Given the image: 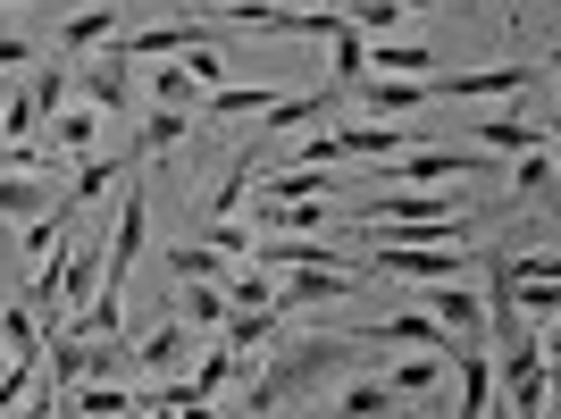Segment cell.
<instances>
[{"instance_id": "cell-19", "label": "cell", "mask_w": 561, "mask_h": 419, "mask_svg": "<svg viewBox=\"0 0 561 419\" xmlns=\"http://www.w3.org/2000/svg\"><path fill=\"white\" fill-rule=\"evenodd\" d=\"M478 411H494V361L478 352V336L461 344V419H478Z\"/></svg>"}, {"instance_id": "cell-25", "label": "cell", "mask_w": 561, "mask_h": 419, "mask_svg": "<svg viewBox=\"0 0 561 419\" xmlns=\"http://www.w3.org/2000/svg\"><path fill=\"white\" fill-rule=\"evenodd\" d=\"M369 68L377 76H436V50H420V43H377Z\"/></svg>"}, {"instance_id": "cell-32", "label": "cell", "mask_w": 561, "mask_h": 419, "mask_svg": "<svg viewBox=\"0 0 561 419\" xmlns=\"http://www.w3.org/2000/svg\"><path fill=\"white\" fill-rule=\"evenodd\" d=\"M227 303H252V310H268V269H227Z\"/></svg>"}, {"instance_id": "cell-35", "label": "cell", "mask_w": 561, "mask_h": 419, "mask_svg": "<svg viewBox=\"0 0 561 419\" xmlns=\"http://www.w3.org/2000/svg\"><path fill=\"white\" fill-rule=\"evenodd\" d=\"M9 9H18V0H9Z\"/></svg>"}, {"instance_id": "cell-15", "label": "cell", "mask_w": 561, "mask_h": 419, "mask_svg": "<svg viewBox=\"0 0 561 419\" xmlns=\"http://www.w3.org/2000/svg\"><path fill=\"white\" fill-rule=\"evenodd\" d=\"M469 135L486 143V151H537V143H553V126H528L519 110H503V117H478Z\"/></svg>"}, {"instance_id": "cell-23", "label": "cell", "mask_w": 561, "mask_h": 419, "mask_svg": "<svg viewBox=\"0 0 561 419\" xmlns=\"http://www.w3.org/2000/svg\"><path fill=\"white\" fill-rule=\"evenodd\" d=\"M234 361H243V352H227V344H218L210 361H202V370L185 377V395H193V411H210V403L227 395V377H234Z\"/></svg>"}, {"instance_id": "cell-12", "label": "cell", "mask_w": 561, "mask_h": 419, "mask_svg": "<svg viewBox=\"0 0 561 419\" xmlns=\"http://www.w3.org/2000/svg\"><path fill=\"white\" fill-rule=\"evenodd\" d=\"M193 135H202V110H168V101H160V110H151V117L135 126V143H126V160H151V151H176V143H193Z\"/></svg>"}, {"instance_id": "cell-37", "label": "cell", "mask_w": 561, "mask_h": 419, "mask_svg": "<svg viewBox=\"0 0 561 419\" xmlns=\"http://www.w3.org/2000/svg\"><path fill=\"white\" fill-rule=\"evenodd\" d=\"M0 352H9V344H0Z\"/></svg>"}, {"instance_id": "cell-21", "label": "cell", "mask_w": 561, "mask_h": 419, "mask_svg": "<svg viewBox=\"0 0 561 419\" xmlns=\"http://www.w3.org/2000/svg\"><path fill=\"white\" fill-rule=\"evenodd\" d=\"M328 50H335V84H360V76H369V34H360L352 18L328 34Z\"/></svg>"}, {"instance_id": "cell-17", "label": "cell", "mask_w": 561, "mask_h": 419, "mask_svg": "<svg viewBox=\"0 0 561 419\" xmlns=\"http://www.w3.org/2000/svg\"><path fill=\"white\" fill-rule=\"evenodd\" d=\"M227 285H210V278H176V319H193V327H218L227 319Z\"/></svg>"}, {"instance_id": "cell-6", "label": "cell", "mask_w": 561, "mask_h": 419, "mask_svg": "<svg viewBox=\"0 0 561 419\" xmlns=\"http://www.w3.org/2000/svg\"><path fill=\"white\" fill-rule=\"evenodd\" d=\"M335 101H344V84H319V93H285V101H268V110H260V143L277 151L285 135H302L310 117H335Z\"/></svg>"}, {"instance_id": "cell-2", "label": "cell", "mask_w": 561, "mask_h": 419, "mask_svg": "<svg viewBox=\"0 0 561 419\" xmlns=\"http://www.w3.org/2000/svg\"><path fill=\"white\" fill-rule=\"evenodd\" d=\"M360 278H369L360 260H344V269H328V260H302V269H277V278H268V310H277V319H294V310L344 303V294H352Z\"/></svg>"}, {"instance_id": "cell-22", "label": "cell", "mask_w": 561, "mask_h": 419, "mask_svg": "<svg viewBox=\"0 0 561 419\" xmlns=\"http://www.w3.org/2000/svg\"><path fill=\"white\" fill-rule=\"evenodd\" d=\"M59 117V151H68V160H84V151H93V135H101V110L93 101H68V110H50Z\"/></svg>"}, {"instance_id": "cell-34", "label": "cell", "mask_w": 561, "mask_h": 419, "mask_svg": "<svg viewBox=\"0 0 561 419\" xmlns=\"http://www.w3.org/2000/svg\"><path fill=\"white\" fill-rule=\"evenodd\" d=\"M285 9H319V0H285Z\"/></svg>"}, {"instance_id": "cell-33", "label": "cell", "mask_w": 561, "mask_h": 419, "mask_svg": "<svg viewBox=\"0 0 561 419\" xmlns=\"http://www.w3.org/2000/svg\"><path fill=\"white\" fill-rule=\"evenodd\" d=\"M25 59H34V43H25V34H0V76L25 68Z\"/></svg>"}, {"instance_id": "cell-20", "label": "cell", "mask_w": 561, "mask_h": 419, "mask_svg": "<svg viewBox=\"0 0 561 419\" xmlns=\"http://www.w3.org/2000/svg\"><path fill=\"white\" fill-rule=\"evenodd\" d=\"M0 344H9V361H43V319H34V303L0 310Z\"/></svg>"}, {"instance_id": "cell-11", "label": "cell", "mask_w": 561, "mask_h": 419, "mask_svg": "<svg viewBox=\"0 0 561 419\" xmlns=\"http://www.w3.org/2000/svg\"><path fill=\"white\" fill-rule=\"evenodd\" d=\"M76 93L93 101L101 117L126 110V59H117V50H84V59H76Z\"/></svg>"}, {"instance_id": "cell-14", "label": "cell", "mask_w": 561, "mask_h": 419, "mask_svg": "<svg viewBox=\"0 0 561 419\" xmlns=\"http://www.w3.org/2000/svg\"><path fill=\"white\" fill-rule=\"evenodd\" d=\"M369 344H420V352H461L453 344V327H436L427 310H394V319L369 327Z\"/></svg>"}, {"instance_id": "cell-24", "label": "cell", "mask_w": 561, "mask_h": 419, "mask_svg": "<svg viewBox=\"0 0 561 419\" xmlns=\"http://www.w3.org/2000/svg\"><path fill=\"white\" fill-rule=\"evenodd\" d=\"M168 278H227V252H218V244H193V235H185V244H176V252H168Z\"/></svg>"}, {"instance_id": "cell-31", "label": "cell", "mask_w": 561, "mask_h": 419, "mask_svg": "<svg viewBox=\"0 0 561 419\" xmlns=\"http://www.w3.org/2000/svg\"><path fill=\"white\" fill-rule=\"evenodd\" d=\"M202 244H218L227 260H243L252 252V227H243V218H202Z\"/></svg>"}, {"instance_id": "cell-16", "label": "cell", "mask_w": 561, "mask_h": 419, "mask_svg": "<svg viewBox=\"0 0 561 419\" xmlns=\"http://www.w3.org/2000/svg\"><path fill=\"white\" fill-rule=\"evenodd\" d=\"M93 285H101V252H93V244H76V252L59 260V310L76 319V310L93 303Z\"/></svg>"}, {"instance_id": "cell-28", "label": "cell", "mask_w": 561, "mask_h": 419, "mask_svg": "<svg viewBox=\"0 0 561 419\" xmlns=\"http://www.w3.org/2000/svg\"><path fill=\"white\" fill-rule=\"evenodd\" d=\"M335 411H352V419H369V411H394V386H386V377H352L344 395H335Z\"/></svg>"}, {"instance_id": "cell-26", "label": "cell", "mask_w": 561, "mask_h": 419, "mask_svg": "<svg viewBox=\"0 0 561 419\" xmlns=\"http://www.w3.org/2000/svg\"><path fill=\"white\" fill-rule=\"evenodd\" d=\"M512 193H528V202H545V193H553V143L519 151V168H512Z\"/></svg>"}, {"instance_id": "cell-10", "label": "cell", "mask_w": 561, "mask_h": 419, "mask_svg": "<svg viewBox=\"0 0 561 419\" xmlns=\"http://www.w3.org/2000/svg\"><path fill=\"white\" fill-rule=\"evenodd\" d=\"M126 25V0H101V9H68L59 18V59H84V50H101Z\"/></svg>"}, {"instance_id": "cell-1", "label": "cell", "mask_w": 561, "mask_h": 419, "mask_svg": "<svg viewBox=\"0 0 561 419\" xmlns=\"http://www.w3.org/2000/svg\"><path fill=\"white\" fill-rule=\"evenodd\" d=\"M352 361H360V344H352V336H310L302 352H285L277 370H260L252 352H243V361H234V377H243V411H285V403L294 395H310V386H319V377H335V370H352Z\"/></svg>"}, {"instance_id": "cell-9", "label": "cell", "mask_w": 561, "mask_h": 419, "mask_svg": "<svg viewBox=\"0 0 561 419\" xmlns=\"http://www.w3.org/2000/svg\"><path fill=\"white\" fill-rule=\"evenodd\" d=\"M427 126H394V117H360V126H335V151L344 160H394L402 143H420Z\"/></svg>"}, {"instance_id": "cell-30", "label": "cell", "mask_w": 561, "mask_h": 419, "mask_svg": "<svg viewBox=\"0 0 561 419\" xmlns=\"http://www.w3.org/2000/svg\"><path fill=\"white\" fill-rule=\"evenodd\" d=\"M151 93H160L168 110H202V76H193L185 59H176V68H160V76H151Z\"/></svg>"}, {"instance_id": "cell-7", "label": "cell", "mask_w": 561, "mask_h": 419, "mask_svg": "<svg viewBox=\"0 0 561 419\" xmlns=\"http://www.w3.org/2000/svg\"><path fill=\"white\" fill-rule=\"evenodd\" d=\"M360 101H369V117H420L436 110V93H427V76H360Z\"/></svg>"}, {"instance_id": "cell-29", "label": "cell", "mask_w": 561, "mask_h": 419, "mask_svg": "<svg viewBox=\"0 0 561 419\" xmlns=\"http://www.w3.org/2000/svg\"><path fill=\"white\" fill-rule=\"evenodd\" d=\"M436 370H445V352H420V361H394V370H386L394 403H402V395H427V386H436Z\"/></svg>"}, {"instance_id": "cell-5", "label": "cell", "mask_w": 561, "mask_h": 419, "mask_svg": "<svg viewBox=\"0 0 561 419\" xmlns=\"http://www.w3.org/2000/svg\"><path fill=\"white\" fill-rule=\"evenodd\" d=\"M386 177H402V185H478V177H494V160L486 151H394Z\"/></svg>"}, {"instance_id": "cell-18", "label": "cell", "mask_w": 561, "mask_h": 419, "mask_svg": "<svg viewBox=\"0 0 561 419\" xmlns=\"http://www.w3.org/2000/svg\"><path fill=\"white\" fill-rule=\"evenodd\" d=\"M277 310H252V303H234L227 310V319H218V336H227V352H260V344H268V336H277Z\"/></svg>"}, {"instance_id": "cell-13", "label": "cell", "mask_w": 561, "mask_h": 419, "mask_svg": "<svg viewBox=\"0 0 561 419\" xmlns=\"http://www.w3.org/2000/svg\"><path fill=\"white\" fill-rule=\"evenodd\" d=\"M185 352H193V319H160L135 352H126V361H135V377H168Z\"/></svg>"}, {"instance_id": "cell-4", "label": "cell", "mask_w": 561, "mask_h": 419, "mask_svg": "<svg viewBox=\"0 0 561 419\" xmlns=\"http://www.w3.org/2000/svg\"><path fill=\"white\" fill-rule=\"evenodd\" d=\"M528 84H553L545 59H503V68H469V76H427L436 101H503V93H528Z\"/></svg>"}, {"instance_id": "cell-27", "label": "cell", "mask_w": 561, "mask_h": 419, "mask_svg": "<svg viewBox=\"0 0 561 419\" xmlns=\"http://www.w3.org/2000/svg\"><path fill=\"white\" fill-rule=\"evenodd\" d=\"M68 101H76V59H50V68L43 76H34V110H68Z\"/></svg>"}, {"instance_id": "cell-8", "label": "cell", "mask_w": 561, "mask_h": 419, "mask_svg": "<svg viewBox=\"0 0 561 419\" xmlns=\"http://www.w3.org/2000/svg\"><path fill=\"white\" fill-rule=\"evenodd\" d=\"M427 319H436V327H461V344H469V336H486V294H478L469 278H436Z\"/></svg>"}, {"instance_id": "cell-36", "label": "cell", "mask_w": 561, "mask_h": 419, "mask_svg": "<svg viewBox=\"0 0 561 419\" xmlns=\"http://www.w3.org/2000/svg\"><path fill=\"white\" fill-rule=\"evenodd\" d=\"M59 9H68V0H59Z\"/></svg>"}, {"instance_id": "cell-3", "label": "cell", "mask_w": 561, "mask_h": 419, "mask_svg": "<svg viewBox=\"0 0 561 419\" xmlns=\"http://www.w3.org/2000/svg\"><path fill=\"white\" fill-rule=\"evenodd\" d=\"M360 269H386V278L436 285V278H469V269H478V252H453V244H402V235H386L377 252H360Z\"/></svg>"}]
</instances>
